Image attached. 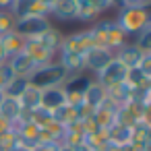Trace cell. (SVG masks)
<instances>
[{
  "mask_svg": "<svg viewBox=\"0 0 151 151\" xmlns=\"http://www.w3.org/2000/svg\"><path fill=\"white\" fill-rule=\"evenodd\" d=\"M66 79H68V73L60 62H48L44 66H37L29 75V85L40 89V91H44V89H50V87L64 85Z\"/></svg>",
  "mask_w": 151,
  "mask_h": 151,
  "instance_id": "6da1fadb",
  "label": "cell"
},
{
  "mask_svg": "<svg viewBox=\"0 0 151 151\" xmlns=\"http://www.w3.org/2000/svg\"><path fill=\"white\" fill-rule=\"evenodd\" d=\"M50 21L46 19V15H27V17H21L15 21V27L13 31L21 37V40H35L40 35H44L48 29H50Z\"/></svg>",
  "mask_w": 151,
  "mask_h": 151,
  "instance_id": "7a4b0ae2",
  "label": "cell"
},
{
  "mask_svg": "<svg viewBox=\"0 0 151 151\" xmlns=\"http://www.w3.org/2000/svg\"><path fill=\"white\" fill-rule=\"evenodd\" d=\"M126 66L122 64V62H118L116 58H112L110 60V64H106L99 73H97V83L101 85V87H112V85H118V83H124V79H126Z\"/></svg>",
  "mask_w": 151,
  "mask_h": 151,
  "instance_id": "3957f363",
  "label": "cell"
},
{
  "mask_svg": "<svg viewBox=\"0 0 151 151\" xmlns=\"http://www.w3.org/2000/svg\"><path fill=\"white\" fill-rule=\"evenodd\" d=\"M112 58H114V52H110L108 48H101V46H91V48L85 50V54H83L85 68L93 70L95 75H97L106 64H110Z\"/></svg>",
  "mask_w": 151,
  "mask_h": 151,
  "instance_id": "277c9868",
  "label": "cell"
},
{
  "mask_svg": "<svg viewBox=\"0 0 151 151\" xmlns=\"http://www.w3.org/2000/svg\"><path fill=\"white\" fill-rule=\"evenodd\" d=\"M66 104V91L64 87H50V89H44L42 91V99H40V108L48 110V112H54L58 110L60 106Z\"/></svg>",
  "mask_w": 151,
  "mask_h": 151,
  "instance_id": "5b68a950",
  "label": "cell"
},
{
  "mask_svg": "<svg viewBox=\"0 0 151 151\" xmlns=\"http://www.w3.org/2000/svg\"><path fill=\"white\" fill-rule=\"evenodd\" d=\"M27 89H29V79H27V77H15L11 83H6V85L2 87L4 95H6V97H13V99H19Z\"/></svg>",
  "mask_w": 151,
  "mask_h": 151,
  "instance_id": "8992f818",
  "label": "cell"
},
{
  "mask_svg": "<svg viewBox=\"0 0 151 151\" xmlns=\"http://www.w3.org/2000/svg\"><path fill=\"white\" fill-rule=\"evenodd\" d=\"M77 13H79L77 0H56L54 15L58 19H73V17H77Z\"/></svg>",
  "mask_w": 151,
  "mask_h": 151,
  "instance_id": "52a82bcc",
  "label": "cell"
},
{
  "mask_svg": "<svg viewBox=\"0 0 151 151\" xmlns=\"http://www.w3.org/2000/svg\"><path fill=\"white\" fill-rule=\"evenodd\" d=\"M2 99H4V91H2V89H0V101H2Z\"/></svg>",
  "mask_w": 151,
  "mask_h": 151,
  "instance_id": "ba28073f",
  "label": "cell"
},
{
  "mask_svg": "<svg viewBox=\"0 0 151 151\" xmlns=\"http://www.w3.org/2000/svg\"><path fill=\"white\" fill-rule=\"evenodd\" d=\"M91 151H104V149H91Z\"/></svg>",
  "mask_w": 151,
  "mask_h": 151,
  "instance_id": "9c48e42d",
  "label": "cell"
}]
</instances>
